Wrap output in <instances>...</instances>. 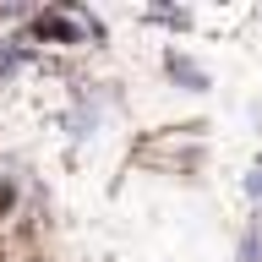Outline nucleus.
Returning a JSON list of instances; mask_svg holds the SVG:
<instances>
[{"mask_svg": "<svg viewBox=\"0 0 262 262\" xmlns=\"http://www.w3.org/2000/svg\"><path fill=\"white\" fill-rule=\"evenodd\" d=\"M246 186H251V196H262V164L251 169V180H246Z\"/></svg>", "mask_w": 262, "mask_h": 262, "instance_id": "f257e3e1", "label": "nucleus"}]
</instances>
